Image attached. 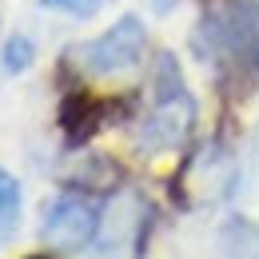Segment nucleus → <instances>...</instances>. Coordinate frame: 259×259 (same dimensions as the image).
Instances as JSON below:
<instances>
[{
  "label": "nucleus",
  "instance_id": "1a4fd4ad",
  "mask_svg": "<svg viewBox=\"0 0 259 259\" xmlns=\"http://www.w3.org/2000/svg\"><path fill=\"white\" fill-rule=\"evenodd\" d=\"M24 259H52V255H24Z\"/></svg>",
  "mask_w": 259,
  "mask_h": 259
},
{
  "label": "nucleus",
  "instance_id": "6e6552de",
  "mask_svg": "<svg viewBox=\"0 0 259 259\" xmlns=\"http://www.w3.org/2000/svg\"><path fill=\"white\" fill-rule=\"evenodd\" d=\"M44 8H60V12H72V16H92L100 8V0H40Z\"/></svg>",
  "mask_w": 259,
  "mask_h": 259
},
{
  "label": "nucleus",
  "instance_id": "20e7f679",
  "mask_svg": "<svg viewBox=\"0 0 259 259\" xmlns=\"http://www.w3.org/2000/svg\"><path fill=\"white\" fill-rule=\"evenodd\" d=\"M96 227H100V207L88 199V195L68 192V195H60V199L48 207L40 235H44V243H48V247L80 251V247H88V243H92Z\"/></svg>",
  "mask_w": 259,
  "mask_h": 259
},
{
  "label": "nucleus",
  "instance_id": "0eeeda50",
  "mask_svg": "<svg viewBox=\"0 0 259 259\" xmlns=\"http://www.w3.org/2000/svg\"><path fill=\"white\" fill-rule=\"evenodd\" d=\"M36 60V48L28 36H12L8 44H4V72L8 76H20V72H28Z\"/></svg>",
  "mask_w": 259,
  "mask_h": 259
},
{
  "label": "nucleus",
  "instance_id": "7ed1b4c3",
  "mask_svg": "<svg viewBox=\"0 0 259 259\" xmlns=\"http://www.w3.org/2000/svg\"><path fill=\"white\" fill-rule=\"evenodd\" d=\"M144 40H148L144 24L136 16H120L104 36L80 44L72 56H76V64L84 68V72H92V76H116V72H128V68L140 64Z\"/></svg>",
  "mask_w": 259,
  "mask_h": 259
},
{
  "label": "nucleus",
  "instance_id": "423d86ee",
  "mask_svg": "<svg viewBox=\"0 0 259 259\" xmlns=\"http://www.w3.org/2000/svg\"><path fill=\"white\" fill-rule=\"evenodd\" d=\"M16 220H20V184L16 176L0 171V243L16 231Z\"/></svg>",
  "mask_w": 259,
  "mask_h": 259
},
{
  "label": "nucleus",
  "instance_id": "f03ea898",
  "mask_svg": "<svg viewBox=\"0 0 259 259\" xmlns=\"http://www.w3.org/2000/svg\"><path fill=\"white\" fill-rule=\"evenodd\" d=\"M195 124V100L184 88V76L171 52H160L156 60V108L148 116V124L140 132V144L148 152H163L188 140V132Z\"/></svg>",
  "mask_w": 259,
  "mask_h": 259
},
{
  "label": "nucleus",
  "instance_id": "f257e3e1",
  "mask_svg": "<svg viewBox=\"0 0 259 259\" xmlns=\"http://www.w3.org/2000/svg\"><path fill=\"white\" fill-rule=\"evenodd\" d=\"M195 48L224 76H259V4L231 0L211 12L195 32Z\"/></svg>",
  "mask_w": 259,
  "mask_h": 259
},
{
  "label": "nucleus",
  "instance_id": "39448f33",
  "mask_svg": "<svg viewBox=\"0 0 259 259\" xmlns=\"http://www.w3.org/2000/svg\"><path fill=\"white\" fill-rule=\"evenodd\" d=\"M108 116H112V104L92 100L88 92H72V96H64V104H60V128H64L68 144L92 140V136L108 124Z\"/></svg>",
  "mask_w": 259,
  "mask_h": 259
}]
</instances>
